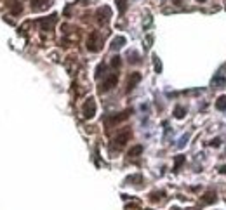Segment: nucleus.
I'll return each mask as SVG.
<instances>
[{"instance_id":"obj_1","label":"nucleus","mask_w":226,"mask_h":210,"mask_svg":"<svg viewBox=\"0 0 226 210\" xmlns=\"http://www.w3.org/2000/svg\"><path fill=\"white\" fill-rule=\"evenodd\" d=\"M103 49V37L99 31H92L87 37V50L89 52H99Z\"/></svg>"},{"instance_id":"obj_2","label":"nucleus","mask_w":226,"mask_h":210,"mask_svg":"<svg viewBox=\"0 0 226 210\" xmlns=\"http://www.w3.org/2000/svg\"><path fill=\"white\" fill-rule=\"evenodd\" d=\"M96 99L94 97H87L84 103V106H82V115H84V118L85 120H91L96 115Z\"/></svg>"},{"instance_id":"obj_3","label":"nucleus","mask_w":226,"mask_h":210,"mask_svg":"<svg viewBox=\"0 0 226 210\" xmlns=\"http://www.w3.org/2000/svg\"><path fill=\"white\" fill-rule=\"evenodd\" d=\"M131 137H132V130L131 129H124V130H120L118 134H117V137H115V146H118V148H122V146H125L131 141Z\"/></svg>"},{"instance_id":"obj_4","label":"nucleus","mask_w":226,"mask_h":210,"mask_svg":"<svg viewBox=\"0 0 226 210\" xmlns=\"http://www.w3.org/2000/svg\"><path fill=\"white\" fill-rule=\"evenodd\" d=\"M117 82H118V73L108 75L106 80H104L103 85H101V92H108V90H111L113 87H117Z\"/></svg>"},{"instance_id":"obj_5","label":"nucleus","mask_w":226,"mask_h":210,"mask_svg":"<svg viewBox=\"0 0 226 210\" xmlns=\"http://www.w3.org/2000/svg\"><path fill=\"white\" fill-rule=\"evenodd\" d=\"M96 16H98V21L101 23V24H106L108 21H110V18H111V11H110V7H99L98 9V12H96Z\"/></svg>"},{"instance_id":"obj_6","label":"nucleus","mask_w":226,"mask_h":210,"mask_svg":"<svg viewBox=\"0 0 226 210\" xmlns=\"http://www.w3.org/2000/svg\"><path fill=\"white\" fill-rule=\"evenodd\" d=\"M131 113H132V110H125V111H122V113L115 115V116H110V118L106 120V123H108V125H115V123L124 122V120L129 118V115H131Z\"/></svg>"},{"instance_id":"obj_7","label":"nucleus","mask_w":226,"mask_h":210,"mask_svg":"<svg viewBox=\"0 0 226 210\" xmlns=\"http://www.w3.org/2000/svg\"><path fill=\"white\" fill-rule=\"evenodd\" d=\"M141 82V73H138V71H134L131 77H129V80H127V92H131L132 90L138 83Z\"/></svg>"},{"instance_id":"obj_8","label":"nucleus","mask_w":226,"mask_h":210,"mask_svg":"<svg viewBox=\"0 0 226 210\" xmlns=\"http://www.w3.org/2000/svg\"><path fill=\"white\" fill-rule=\"evenodd\" d=\"M51 4V0H31V9L33 11H44L47 9Z\"/></svg>"},{"instance_id":"obj_9","label":"nucleus","mask_w":226,"mask_h":210,"mask_svg":"<svg viewBox=\"0 0 226 210\" xmlns=\"http://www.w3.org/2000/svg\"><path fill=\"white\" fill-rule=\"evenodd\" d=\"M216 200H217L216 191H207V193H204V196H202V201H204L205 205H210V203H214Z\"/></svg>"},{"instance_id":"obj_10","label":"nucleus","mask_w":226,"mask_h":210,"mask_svg":"<svg viewBox=\"0 0 226 210\" xmlns=\"http://www.w3.org/2000/svg\"><path fill=\"white\" fill-rule=\"evenodd\" d=\"M184 162H186V156H184V155H177L176 160H174V172L179 170V168L184 165Z\"/></svg>"},{"instance_id":"obj_11","label":"nucleus","mask_w":226,"mask_h":210,"mask_svg":"<svg viewBox=\"0 0 226 210\" xmlns=\"http://www.w3.org/2000/svg\"><path fill=\"white\" fill-rule=\"evenodd\" d=\"M124 45H125V38H124V37H117V38L111 42V49H113V50L124 47Z\"/></svg>"},{"instance_id":"obj_12","label":"nucleus","mask_w":226,"mask_h":210,"mask_svg":"<svg viewBox=\"0 0 226 210\" xmlns=\"http://www.w3.org/2000/svg\"><path fill=\"white\" fill-rule=\"evenodd\" d=\"M216 108L219 111H226V96H219L216 101Z\"/></svg>"},{"instance_id":"obj_13","label":"nucleus","mask_w":226,"mask_h":210,"mask_svg":"<svg viewBox=\"0 0 226 210\" xmlns=\"http://www.w3.org/2000/svg\"><path fill=\"white\" fill-rule=\"evenodd\" d=\"M184 115H186V108H183V106H176L174 108V116L176 118H184Z\"/></svg>"},{"instance_id":"obj_14","label":"nucleus","mask_w":226,"mask_h":210,"mask_svg":"<svg viewBox=\"0 0 226 210\" xmlns=\"http://www.w3.org/2000/svg\"><path fill=\"white\" fill-rule=\"evenodd\" d=\"M141 153H143V146L138 144V146H134V148H131V151H129V156L134 158V156H139Z\"/></svg>"},{"instance_id":"obj_15","label":"nucleus","mask_w":226,"mask_h":210,"mask_svg":"<svg viewBox=\"0 0 226 210\" xmlns=\"http://www.w3.org/2000/svg\"><path fill=\"white\" fill-rule=\"evenodd\" d=\"M117 7H118L120 14H124L127 11V0H117Z\"/></svg>"},{"instance_id":"obj_16","label":"nucleus","mask_w":226,"mask_h":210,"mask_svg":"<svg viewBox=\"0 0 226 210\" xmlns=\"http://www.w3.org/2000/svg\"><path fill=\"white\" fill-rule=\"evenodd\" d=\"M120 64H122L120 56H113V57H111V66H113V68H120Z\"/></svg>"},{"instance_id":"obj_17","label":"nucleus","mask_w":226,"mask_h":210,"mask_svg":"<svg viewBox=\"0 0 226 210\" xmlns=\"http://www.w3.org/2000/svg\"><path fill=\"white\" fill-rule=\"evenodd\" d=\"M153 63H155V71L157 73H162V64H160V61H158V57L157 56H153Z\"/></svg>"},{"instance_id":"obj_18","label":"nucleus","mask_w":226,"mask_h":210,"mask_svg":"<svg viewBox=\"0 0 226 210\" xmlns=\"http://www.w3.org/2000/svg\"><path fill=\"white\" fill-rule=\"evenodd\" d=\"M160 196H164V193H162V191H157V193H151V195H150V198L153 201H158Z\"/></svg>"},{"instance_id":"obj_19","label":"nucleus","mask_w":226,"mask_h":210,"mask_svg":"<svg viewBox=\"0 0 226 210\" xmlns=\"http://www.w3.org/2000/svg\"><path fill=\"white\" fill-rule=\"evenodd\" d=\"M103 71H104V64H99L98 68H96V78H99V77H101Z\"/></svg>"},{"instance_id":"obj_20","label":"nucleus","mask_w":226,"mask_h":210,"mask_svg":"<svg viewBox=\"0 0 226 210\" xmlns=\"http://www.w3.org/2000/svg\"><path fill=\"white\" fill-rule=\"evenodd\" d=\"M210 144H212L214 148H216V146H219V144H221V141H219V139H214L212 142H210Z\"/></svg>"},{"instance_id":"obj_21","label":"nucleus","mask_w":226,"mask_h":210,"mask_svg":"<svg viewBox=\"0 0 226 210\" xmlns=\"http://www.w3.org/2000/svg\"><path fill=\"white\" fill-rule=\"evenodd\" d=\"M219 172H221V174H226V165H223L221 168H219Z\"/></svg>"},{"instance_id":"obj_22","label":"nucleus","mask_w":226,"mask_h":210,"mask_svg":"<svg viewBox=\"0 0 226 210\" xmlns=\"http://www.w3.org/2000/svg\"><path fill=\"white\" fill-rule=\"evenodd\" d=\"M197 2H200V4H204V2H205V0H197Z\"/></svg>"},{"instance_id":"obj_23","label":"nucleus","mask_w":226,"mask_h":210,"mask_svg":"<svg viewBox=\"0 0 226 210\" xmlns=\"http://www.w3.org/2000/svg\"><path fill=\"white\" fill-rule=\"evenodd\" d=\"M82 2H84V5H85V4H87V2H89V0H82Z\"/></svg>"}]
</instances>
